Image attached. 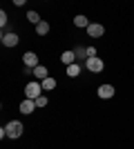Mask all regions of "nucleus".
Returning a JSON list of instances; mask_svg holds the SVG:
<instances>
[{
    "label": "nucleus",
    "instance_id": "1",
    "mask_svg": "<svg viewBox=\"0 0 134 149\" xmlns=\"http://www.w3.org/2000/svg\"><path fill=\"white\" fill-rule=\"evenodd\" d=\"M5 131L9 138H20L22 136V131H25V127H22V123L20 120H9V123L5 125Z\"/></svg>",
    "mask_w": 134,
    "mask_h": 149
},
{
    "label": "nucleus",
    "instance_id": "4",
    "mask_svg": "<svg viewBox=\"0 0 134 149\" xmlns=\"http://www.w3.org/2000/svg\"><path fill=\"white\" fill-rule=\"evenodd\" d=\"M22 62H25L27 69H36L38 67V56H36L34 51H27L25 56H22Z\"/></svg>",
    "mask_w": 134,
    "mask_h": 149
},
{
    "label": "nucleus",
    "instance_id": "12",
    "mask_svg": "<svg viewBox=\"0 0 134 149\" xmlns=\"http://www.w3.org/2000/svg\"><path fill=\"white\" fill-rule=\"evenodd\" d=\"M74 25H76V27H85V29H87V27L92 25V22H89V20L85 18V16H76V18H74Z\"/></svg>",
    "mask_w": 134,
    "mask_h": 149
},
{
    "label": "nucleus",
    "instance_id": "5",
    "mask_svg": "<svg viewBox=\"0 0 134 149\" xmlns=\"http://www.w3.org/2000/svg\"><path fill=\"white\" fill-rule=\"evenodd\" d=\"M103 33H105V27L98 25V22H92V25L87 27V36L89 38H101Z\"/></svg>",
    "mask_w": 134,
    "mask_h": 149
},
{
    "label": "nucleus",
    "instance_id": "6",
    "mask_svg": "<svg viewBox=\"0 0 134 149\" xmlns=\"http://www.w3.org/2000/svg\"><path fill=\"white\" fill-rule=\"evenodd\" d=\"M34 109H36V102L32 98H25L20 102V113H34Z\"/></svg>",
    "mask_w": 134,
    "mask_h": 149
},
{
    "label": "nucleus",
    "instance_id": "11",
    "mask_svg": "<svg viewBox=\"0 0 134 149\" xmlns=\"http://www.w3.org/2000/svg\"><path fill=\"white\" fill-rule=\"evenodd\" d=\"M36 33H38V36H45V33H49V25H47L45 20H40L38 25H36Z\"/></svg>",
    "mask_w": 134,
    "mask_h": 149
},
{
    "label": "nucleus",
    "instance_id": "14",
    "mask_svg": "<svg viewBox=\"0 0 134 149\" xmlns=\"http://www.w3.org/2000/svg\"><path fill=\"white\" fill-rule=\"evenodd\" d=\"M78 74H81V67H78L76 62H74V65H69V67H67V76H69V78H76Z\"/></svg>",
    "mask_w": 134,
    "mask_h": 149
},
{
    "label": "nucleus",
    "instance_id": "8",
    "mask_svg": "<svg viewBox=\"0 0 134 149\" xmlns=\"http://www.w3.org/2000/svg\"><path fill=\"white\" fill-rule=\"evenodd\" d=\"M2 45L5 47H16L18 45V36L16 33H2Z\"/></svg>",
    "mask_w": 134,
    "mask_h": 149
},
{
    "label": "nucleus",
    "instance_id": "9",
    "mask_svg": "<svg viewBox=\"0 0 134 149\" xmlns=\"http://www.w3.org/2000/svg\"><path fill=\"white\" fill-rule=\"evenodd\" d=\"M60 62H63V65H67V67H69V65H74V62H76V54H74V51H63Z\"/></svg>",
    "mask_w": 134,
    "mask_h": 149
},
{
    "label": "nucleus",
    "instance_id": "18",
    "mask_svg": "<svg viewBox=\"0 0 134 149\" xmlns=\"http://www.w3.org/2000/svg\"><path fill=\"white\" fill-rule=\"evenodd\" d=\"M87 58H96V49L94 47H87Z\"/></svg>",
    "mask_w": 134,
    "mask_h": 149
},
{
    "label": "nucleus",
    "instance_id": "16",
    "mask_svg": "<svg viewBox=\"0 0 134 149\" xmlns=\"http://www.w3.org/2000/svg\"><path fill=\"white\" fill-rule=\"evenodd\" d=\"M27 20H29V22H36V25H38L40 22V16L36 11H27Z\"/></svg>",
    "mask_w": 134,
    "mask_h": 149
},
{
    "label": "nucleus",
    "instance_id": "17",
    "mask_svg": "<svg viewBox=\"0 0 134 149\" xmlns=\"http://www.w3.org/2000/svg\"><path fill=\"white\" fill-rule=\"evenodd\" d=\"M34 102H36V107H47V98H45V96H40V98H36V100H34Z\"/></svg>",
    "mask_w": 134,
    "mask_h": 149
},
{
    "label": "nucleus",
    "instance_id": "2",
    "mask_svg": "<svg viewBox=\"0 0 134 149\" xmlns=\"http://www.w3.org/2000/svg\"><path fill=\"white\" fill-rule=\"evenodd\" d=\"M40 91H43V85H40V82H27V87H25L27 98H32V100L40 98Z\"/></svg>",
    "mask_w": 134,
    "mask_h": 149
},
{
    "label": "nucleus",
    "instance_id": "3",
    "mask_svg": "<svg viewBox=\"0 0 134 149\" xmlns=\"http://www.w3.org/2000/svg\"><path fill=\"white\" fill-rule=\"evenodd\" d=\"M85 69L92 71V74H98V71L105 69V65H103L101 58H87V60H85Z\"/></svg>",
    "mask_w": 134,
    "mask_h": 149
},
{
    "label": "nucleus",
    "instance_id": "15",
    "mask_svg": "<svg viewBox=\"0 0 134 149\" xmlns=\"http://www.w3.org/2000/svg\"><path fill=\"white\" fill-rule=\"evenodd\" d=\"M74 54H76V58H81V60H87V49H85V47H76Z\"/></svg>",
    "mask_w": 134,
    "mask_h": 149
},
{
    "label": "nucleus",
    "instance_id": "19",
    "mask_svg": "<svg viewBox=\"0 0 134 149\" xmlns=\"http://www.w3.org/2000/svg\"><path fill=\"white\" fill-rule=\"evenodd\" d=\"M0 25H2V27L7 25V13L5 11H0Z\"/></svg>",
    "mask_w": 134,
    "mask_h": 149
},
{
    "label": "nucleus",
    "instance_id": "7",
    "mask_svg": "<svg viewBox=\"0 0 134 149\" xmlns=\"http://www.w3.org/2000/svg\"><path fill=\"white\" fill-rule=\"evenodd\" d=\"M98 96H101L103 100L112 98V96H114V87H112V85H101V87H98Z\"/></svg>",
    "mask_w": 134,
    "mask_h": 149
},
{
    "label": "nucleus",
    "instance_id": "13",
    "mask_svg": "<svg viewBox=\"0 0 134 149\" xmlns=\"http://www.w3.org/2000/svg\"><path fill=\"white\" fill-rule=\"evenodd\" d=\"M40 85H43V89H45V91H51V89L56 87V80H54V78H45V80L40 82Z\"/></svg>",
    "mask_w": 134,
    "mask_h": 149
},
{
    "label": "nucleus",
    "instance_id": "10",
    "mask_svg": "<svg viewBox=\"0 0 134 149\" xmlns=\"http://www.w3.org/2000/svg\"><path fill=\"white\" fill-rule=\"evenodd\" d=\"M34 76H36V78H40V82H43L45 78H47V67H43V65H38V67L34 69Z\"/></svg>",
    "mask_w": 134,
    "mask_h": 149
}]
</instances>
